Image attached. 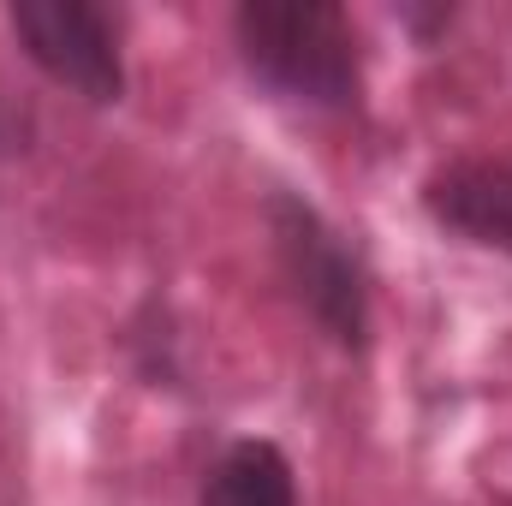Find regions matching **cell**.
<instances>
[{
	"mask_svg": "<svg viewBox=\"0 0 512 506\" xmlns=\"http://www.w3.org/2000/svg\"><path fill=\"white\" fill-rule=\"evenodd\" d=\"M274 262L292 286V298L304 304V316L340 346V352H364L370 346V274L364 256L346 245V233L304 197L274 191L262 203Z\"/></svg>",
	"mask_w": 512,
	"mask_h": 506,
	"instance_id": "obj_2",
	"label": "cell"
},
{
	"mask_svg": "<svg viewBox=\"0 0 512 506\" xmlns=\"http://www.w3.org/2000/svg\"><path fill=\"white\" fill-rule=\"evenodd\" d=\"M233 42L274 102L352 114L364 96L358 30L334 0H245L233 12Z\"/></svg>",
	"mask_w": 512,
	"mask_h": 506,
	"instance_id": "obj_1",
	"label": "cell"
},
{
	"mask_svg": "<svg viewBox=\"0 0 512 506\" xmlns=\"http://www.w3.org/2000/svg\"><path fill=\"white\" fill-rule=\"evenodd\" d=\"M197 506H298V477H292V459L274 447V441H233L209 477H203V501Z\"/></svg>",
	"mask_w": 512,
	"mask_h": 506,
	"instance_id": "obj_5",
	"label": "cell"
},
{
	"mask_svg": "<svg viewBox=\"0 0 512 506\" xmlns=\"http://www.w3.org/2000/svg\"><path fill=\"white\" fill-rule=\"evenodd\" d=\"M423 209L447 233H459L483 251L512 256V161H453V167H441L423 185Z\"/></svg>",
	"mask_w": 512,
	"mask_h": 506,
	"instance_id": "obj_4",
	"label": "cell"
},
{
	"mask_svg": "<svg viewBox=\"0 0 512 506\" xmlns=\"http://www.w3.org/2000/svg\"><path fill=\"white\" fill-rule=\"evenodd\" d=\"M18 48L72 96H84L90 108H114L126 96V60H120V36L114 18L90 0H18L6 12Z\"/></svg>",
	"mask_w": 512,
	"mask_h": 506,
	"instance_id": "obj_3",
	"label": "cell"
}]
</instances>
